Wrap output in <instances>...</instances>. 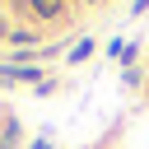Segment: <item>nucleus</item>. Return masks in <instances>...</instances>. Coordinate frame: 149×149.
Wrapping results in <instances>:
<instances>
[{
    "instance_id": "obj_4",
    "label": "nucleus",
    "mask_w": 149,
    "mask_h": 149,
    "mask_svg": "<svg viewBox=\"0 0 149 149\" xmlns=\"http://www.w3.org/2000/svg\"><path fill=\"white\" fill-rule=\"evenodd\" d=\"M0 149H19V121H9V126H5V140H0Z\"/></svg>"
},
{
    "instance_id": "obj_2",
    "label": "nucleus",
    "mask_w": 149,
    "mask_h": 149,
    "mask_svg": "<svg viewBox=\"0 0 149 149\" xmlns=\"http://www.w3.org/2000/svg\"><path fill=\"white\" fill-rule=\"evenodd\" d=\"M88 56H93V42H88V37H84V42H74V51H70V56H65V61H70V65H84V61H88Z\"/></svg>"
},
{
    "instance_id": "obj_6",
    "label": "nucleus",
    "mask_w": 149,
    "mask_h": 149,
    "mask_svg": "<svg viewBox=\"0 0 149 149\" xmlns=\"http://www.w3.org/2000/svg\"><path fill=\"white\" fill-rule=\"evenodd\" d=\"M135 14H149V0H135Z\"/></svg>"
},
{
    "instance_id": "obj_1",
    "label": "nucleus",
    "mask_w": 149,
    "mask_h": 149,
    "mask_svg": "<svg viewBox=\"0 0 149 149\" xmlns=\"http://www.w3.org/2000/svg\"><path fill=\"white\" fill-rule=\"evenodd\" d=\"M28 9L37 19H65V0H28Z\"/></svg>"
},
{
    "instance_id": "obj_8",
    "label": "nucleus",
    "mask_w": 149,
    "mask_h": 149,
    "mask_svg": "<svg viewBox=\"0 0 149 149\" xmlns=\"http://www.w3.org/2000/svg\"><path fill=\"white\" fill-rule=\"evenodd\" d=\"M88 5H98V0H88Z\"/></svg>"
},
{
    "instance_id": "obj_3",
    "label": "nucleus",
    "mask_w": 149,
    "mask_h": 149,
    "mask_svg": "<svg viewBox=\"0 0 149 149\" xmlns=\"http://www.w3.org/2000/svg\"><path fill=\"white\" fill-rule=\"evenodd\" d=\"M9 42L23 47V51H33V33H23V28H9Z\"/></svg>"
},
{
    "instance_id": "obj_5",
    "label": "nucleus",
    "mask_w": 149,
    "mask_h": 149,
    "mask_svg": "<svg viewBox=\"0 0 149 149\" xmlns=\"http://www.w3.org/2000/svg\"><path fill=\"white\" fill-rule=\"evenodd\" d=\"M0 42H9V19L0 14Z\"/></svg>"
},
{
    "instance_id": "obj_7",
    "label": "nucleus",
    "mask_w": 149,
    "mask_h": 149,
    "mask_svg": "<svg viewBox=\"0 0 149 149\" xmlns=\"http://www.w3.org/2000/svg\"><path fill=\"white\" fill-rule=\"evenodd\" d=\"M33 149H51V144H47V140H37V144H33Z\"/></svg>"
}]
</instances>
